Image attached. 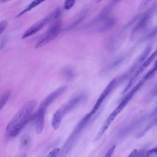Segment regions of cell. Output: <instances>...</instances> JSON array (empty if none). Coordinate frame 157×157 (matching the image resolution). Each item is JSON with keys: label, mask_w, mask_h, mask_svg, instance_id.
<instances>
[{"label": "cell", "mask_w": 157, "mask_h": 157, "mask_svg": "<svg viewBox=\"0 0 157 157\" xmlns=\"http://www.w3.org/2000/svg\"><path fill=\"white\" fill-rule=\"evenodd\" d=\"M60 152V148H55L52 150L46 156V157H58Z\"/></svg>", "instance_id": "cell-14"}, {"label": "cell", "mask_w": 157, "mask_h": 157, "mask_svg": "<svg viewBox=\"0 0 157 157\" xmlns=\"http://www.w3.org/2000/svg\"><path fill=\"white\" fill-rule=\"evenodd\" d=\"M157 56V49L156 50V51L155 52H153L151 56L150 57H148L145 62H144L142 65L137 69V70L136 71V72L134 73V74L133 75V76L131 77V78L130 79L129 82H128L127 86H126V88L124 90V92H126L131 86L132 85L134 84L135 80H136V78L138 77V76L145 70V68H147L149 64L153 61V59L156 57Z\"/></svg>", "instance_id": "cell-8"}, {"label": "cell", "mask_w": 157, "mask_h": 157, "mask_svg": "<svg viewBox=\"0 0 157 157\" xmlns=\"http://www.w3.org/2000/svg\"><path fill=\"white\" fill-rule=\"evenodd\" d=\"M10 95V93L9 91H6L0 96V111L7 102Z\"/></svg>", "instance_id": "cell-13"}, {"label": "cell", "mask_w": 157, "mask_h": 157, "mask_svg": "<svg viewBox=\"0 0 157 157\" xmlns=\"http://www.w3.org/2000/svg\"><path fill=\"white\" fill-rule=\"evenodd\" d=\"M42 2H44V1H39V0H36V1H34L31 2L25 9H24L20 13H19L17 15V17H19L21 16V15H23L24 13H26L27 12H28V11L31 10V9H33L34 7H36L37 6L39 5V4H40V3H42Z\"/></svg>", "instance_id": "cell-12"}, {"label": "cell", "mask_w": 157, "mask_h": 157, "mask_svg": "<svg viewBox=\"0 0 157 157\" xmlns=\"http://www.w3.org/2000/svg\"><path fill=\"white\" fill-rule=\"evenodd\" d=\"M74 3H75L74 1H66L64 2V8L65 9H71L73 6Z\"/></svg>", "instance_id": "cell-16"}, {"label": "cell", "mask_w": 157, "mask_h": 157, "mask_svg": "<svg viewBox=\"0 0 157 157\" xmlns=\"http://www.w3.org/2000/svg\"><path fill=\"white\" fill-rule=\"evenodd\" d=\"M115 147H116L115 145H113L112 147H111L107 150V151L106 152V153H105V155H104V157H111V156H112L113 152H114V150H115Z\"/></svg>", "instance_id": "cell-15"}, {"label": "cell", "mask_w": 157, "mask_h": 157, "mask_svg": "<svg viewBox=\"0 0 157 157\" xmlns=\"http://www.w3.org/2000/svg\"><path fill=\"white\" fill-rule=\"evenodd\" d=\"M36 105V101L32 99L26 102L18 109L6 127V136L7 138H13L19 134L31 118Z\"/></svg>", "instance_id": "cell-1"}, {"label": "cell", "mask_w": 157, "mask_h": 157, "mask_svg": "<svg viewBox=\"0 0 157 157\" xmlns=\"http://www.w3.org/2000/svg\"><path fill=\"white\" fill-rule=\"evenodd\" d=\"M153 10L155 9H152L151 10H149L139 20V23L137 24V25L134 27V29L132 30V32L131 33V37L132 38L133 36H136L139 33H140L141 31L143 30V29L145 27L147 23L148 22V20L150 18V16L153 12Z\"/></svg>", "instance_id": "cell-10"}, {"label": "cell", "mask_w": 157, "mask_h": 157, "mask_svg": "<svg viewBox=\"0 0 157 157\" xmlns=\"http://www.w3.org/2000/svg\"><path fill=\"white\" fill-rule=\"evenodd\" d=\"M152 94H153V96H157V87H156V89L153 91V92Z\"/></svg>", "instance_id": "cell-19"}, {"label": "cell", "mask_w": 157, "mask_h": 157, "mask_svg": "<svg viewBox=\"0 0 157 157\" xmlns=\"http://www.w3.org/2000/svg\"><path fill=\"white\" fill-rule=\"evenodd\" d=\"M117 82H118L117 78H113L109 83V85L104 89V90L102 91V93H101V94L99 96L98 100L96 101V103L94 104V106L93 107V109L90 112L93 115L98 110V109H99L102 103L104 102V101L105 99V98L109 96V94L112 91V90H113V88H115V86L117 84Z\"/></svg>", "instance_id": "cell-7"}, {"label": "cell", "mask_w": 157, "mask_h": 157, "mask_svg": "<svg viewBox=\"0 0 157 157\" xmlns=\"http://www.w3.org/2000/svg\"><path fill=\"white\" fill-rule=\"evenodd\" d=\"M137 152H138V151L136 149H135L133 151H132L131 153L127 157H136V155H137Z\"/></svg>", "instance_id": "cell-18"}, {"label": "cell", "mask_w": 157, "mask_h": 157, "mask_svg": "<svg viewBox=\"0 0 157 157\" xmlns=\"http://www.w3.org/2000/svg\"><path fill=\"white\" fill-rule=\"evenodd\" d=\"M85 98V95L83 94H79L71 100H69L67 102L63 105L60 108H59L55 113L53 114L52 121V126L54 129H57L61 123V121L66 114L69 113L72 109H74L78 104H80V102Z\"/></svg>", "instance_id": "cell-4"}, {"label": "cell", "mask_w": 157, "mask_h": 157, "mask_svg": "<svg viewBox=\"0 0 157 157\" xmlns=\"http://www.w3.org/2000/svg\"><path fill=\"white\" fill-rule=\"evenodd\" d=\"M46 110L39 108L35 115L36 131L37 134H40L43 131L45 123V115Z\"/></svg>", "instance_id": "cell-11"}, {"label": "cell", "mask_w": 157, "mask_h": 157, "mask_svg": "<svg viewBox=\"0 0 157 157\" xmlns=\"http://www.w3.org/2000/svg\"><path fill=\"white\" fill-rule=\"evenodd\" d=\"M93 116V115L90 112H89L78 123L64 143L63 148L60 149L59 157L66 156L73 148L82 133L88 125L89 122L90 121Z\"/></svg>", "instance_id": "cell-3"}, {"label": "cell", "mask_w": 157, "mask_h": 157, "mask_svg": "<svg viewBox=\"0 0 157 157\" xmlns=\"http://www.w3.org/2000/svg\"><path fill=\"white\" fill-rule=\"evenodd\" d=\"M7 25V23L6 21H0V35L4 31Z\"/></svg>", "instance_id": "cell-17"}, {"label": "cell", "mask_w": 157, "mask_h": 157, "mask_svg": "<svg viewBox=\"0 0 157 157\" xmlns=\"http://www.w3.org/2000/svg\"><path fill=\"white\" fill-rule=\"evenodd\" d=\"M61 23L59 20H58L42 36L36 44V48H39L43 45H45L55 39L61 30Z\"/></svg>", "instance_id": "cell-6"}, {"label": "cell", "mask_w": 157, "mask_h": 157, "mask_svg": "<svg viewBox=\"0 0 157 157\" xmlns=\"http://www.w3.org/2000/svg\"><path fill=\"white\" fill-rule=\"evenodd\" d=\"M156 71L153 69L151 68L150 70L145 75V76L131 89V90L123 98L120 104L117 105V107L113 110V112L108 116L107 118L104 121V124L102 126V129L104 131H106L110 125L112 124V121L117 117V116L121 112V111L123 109V108L126 105L128 102L132 99L133 96L136 94V93L142 87V86L145 83V82L150 78Z\"/></svg>", "instance_id": "cell-2"}, {"label": "cell", "mask_w": 157, "mask_h": 157, "mask_svg": "<svg viewBox=\"0 0 157 157\" xmlns=\"http://www.w3.org/2000/svg\"><path fill=\"white\" fill-rule=\"evenodd\" d=\"M66 89V86H61L59 87L58 88H57L56 90H55V91H53V92H52L50 94H48L40 103V106L39 108H40L42 109L45 110H47V107L57 98H58L60 95H61L64 91Z\"/></svg>", "instance_id": "cell-9"}, {"label": "cell", "mask_w": 157, "mask_h": 157, "mask_svg": "<svg viewBox=\"0 0 157 157\" xmlns=\"http://www.w3.org/2000/svg\"><path fill=\"white\" fill-rule=\"evenodd\" d=\"M61 9L59 8L53 10L50 13L47 14L45 17H44L40 20L32 25L30 27H29L23 34L22 38L25 39L33 34H35L36 33L40 31L42 28H44L45 26H46L48 24L55 20H57L61 15Z\"/></svg>", "instance_id": "cell-5"}]
</instances>
